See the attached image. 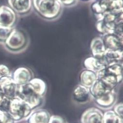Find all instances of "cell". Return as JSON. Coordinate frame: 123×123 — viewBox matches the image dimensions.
Segmentation results:
<instances>
[{"label": "cell", "mask_w": 123, "mask_h": 123, "mask_svg": "<svg viewBox=\"0 0 123 123\" xmlns=\"http://www.w3.org/2000/svg\"><path fill=\"white\" fill-rule=\"evenodd\" d=\"M72 96L75 101L81 104L87 102L91 96L89 88L81 84H79L75 87Z\"/></svg>", "instance_id": "obj_8"}, {"label": "cell", "mask_w": 123, "mask_h": 123, "mask_svg": "<svg viewBox=\"0 0 123 123\" xmlns=\"http://www.w3.org/2000/svg\"><path fill=\"white\" fill-rule=\"evenodd\" d=\"M113 111L118 117L123 119V103H119L114 106Z\"/></svg>", "instance_id": "obj_18"}, {"label": "cell", "mask_w": 123, "mask_h": 123, "mask_svg": "<svg viewBox=\"0 0 123 123\" xmlns=\"http://www.w3.org/2000/svg\"><path fill=\"white\" fill-rule=\"evenodd\" d=\"M35 7L38 13L48 19L57 17L61 11V5L57 0H34Z\"/></svg>", "instance_id": "obj_2"}, {"label": "cell", "mask_w": 123, "mask_h": 123, "mask_svg": "<svg viewBox=\"0 0 123 123\" xmlns=\"http://www.w3.org/2000/svg\"><path fill=\"white\" fill-rule=\"evenodd\" d=\"M26 43V38L23 33L18 30H13L6 40L7 47L12 50H18L22 48Z\"/></svg>", "instance_id": "obj_3"}, {"label": "cell", "mask_w": 123, "mask_h": 123, "mask_svg": "<svg viewBox=\"0 0 123 123\" xmlns=\"http://www.w3.org/2000/svg\"><path fill=\"white\" fill-rule=\"evenodd\" d=\"M114 89L102 80L98 79L89 90L91 96L95 99L109 93Z\"/></svg>", "instance_id": "obj_6"}, {"label": "cell", "mask_w": 123, "mask_h": 123, "mask_svg": "<svg viewBox=\"0 0 123 123\" xmlns=\"http://www.w3.org/2000/svg\"><path fill=\"white\" fill-rule=\"evenodd\" d=\"M106 50H122L118 36L114 34H105L102 38Z\"/></svg>", "instance_id": "obj_13"}, {"label": "cell", "mask_w": 123, "mask_h": 123, "mask_svg": "<svg viewBox=\"0 0 123 123\" xmlns=\"http://www.w3.org/2000/svg\"><path fill=\"white\" fill-rule=\"evenodd\" d=\"M97 74L98 79L113 88L123 80V68L121 63L110 65Z\"/></svg>", "instance_id": "obj_1"}, {"label": "cell", "mask_w": 123, "mask_h": 123, "mask_svg": "<svg viewBox=\"0 0 123 123\" xmlns=\"http://www.w3.org/2000/svg\"><path fill=\"white\" fill-rule=\"evenodd\" d=\"M31 77L30 71L26 68H18L15 73V78L19 82H25L28 81Z\"/></svg>", "instance_id": "obj_15"}, {"label": "cell", "mask_w": 123, "mask_h": 123, "mask_svg": "<svg viewBox=\"0 0 123 123\" xmlns=\"http://www.w3.org/2000/svg\"><path fill=\"white\" fill-rule=\"evenodd\" d=\"M121 64L122 65V67H123V57H122V61H121Z\"/></svg>", "instance_id": "obj_23"}, {"label": "cell", "mask_w": 123, "mask_h": 123, "mask_svg": "<svg viewBox=\"0 0 123 123\" xmlns=\"http://www.w3.org/2000/svg\"><path fill=\"white\" fill-rule=\"evenodd\" d=\"M120 120L113 111H108L104 113L103 123H119Z\"/></svg>", "instance_id": "obj_16"}, {"label": "cell", "mask_w": 123, "mask_h": 123, "mask_svg": "<svg viewBox=\"0 0 123 123\" xmlns=\"http://www.w3.org/2000/svg\"><path fill=\"white\" fill-rule=\"evenodd\" d=\"M119 38L120 43L122 48V50H123V32L117 35Z\"/></svg>", "instance_id": "obj_22"}, {"label": "cell", "mask_w": 123, "mask_h": 123, "mask_svg": "<svg viewBox=\"0 0 123 123\" xmlns=\"http://www.w3.org/2000/svg\"><path fill=\"white\" fill-rule=\"evenodd\" d=\"M60 4L66 6H70L74 4L76 0H57Z\"/></svg>", "instance_id": "obj_21"}, {"label": "cell", "mask_w": 123, "mask_h": 123, "mask_svg": "<svg viewBox=\"0 0 123 123\" xmlns=\"http://www.w3.org/2000/svg\"><path fill=\"white\" fill-rule=\"evenodd\" d=\"M90 47L93 57L97 59L104 57L106 49L102 38L98 37L94 38L91 41Z\"/></svg>", "instance_id": "obj_10"}, {"label": "cell", "mask_w": 123, "mask_h": 123, "mask_svg": "<svg viewBox=\"0 0 123 123\" xmlns=\"http://www.w3.org/2000/svg\"><path fill=\"white\" fill-rule=\"evenodd\" d=\"M108 66L104 56L101 59H97L94 57H89L84 61V66L87 69L92 70L96 73L104 69Z\"/></svg>", "instance_id": "obj_7"}, {"label": "cell", "mask_w": 123, "mask_h": 123, "mask_svg": "<svg viewBox=\"0 0 123 123\" xmlns=\"http://www.w3.org/2000/svg\"><path fill=\"white\" fill-rule=\"evenodd\" d=\"M104 113L98 108L92 107L87 109L82 113L81 123H103Z\"/></svg>", "instance_id": "obj_4"}, {"label": "cell", "mask_w": 123, "mask_h": 123, "mask_svg": "<svg viewBox=\"0 0 123 123\" xmlns=\"http://www.w3.org/2000/svg\"><path fill=\"white\" fill-rule=\"evenodd\" d=\"M100 1V0H97V1Z\"/></svg>", "instance_id": "obj_25"}, {"label": "cell", "mask_w": 123, "mask_h": 123, "mask_svg": "<svg viewBox=\"0 0 123 123\" xmlns=\"http://www.w3.org/2000/svg\"><path fill=\"white\" fill-rule=\"evenodd\" d=\"M49 123H67V122L63 117L58 115H55L50 118Z\"/></svg>", "instance_id": "obj_19"}, {"label": "cell", "mask_w": 123, "mask_h": 123, "mask_svg": "<svg viewBox=\"0 0 123 123\" xmlns=\"http://www.w3.org/2000/svg\"><path fill=\"white\" fill-rule=\"evenodd\" d=\"M116 100V95L114 89L109 93L95 98L96 104L103 109H109L113 106Z\"/></svg>", "instance_id": "obj_9"}, {"label": "cell", "mask_w": 123, "mask_h": 123, "mask_svg": "<svg viewBox=\"0 0 123 123\" xmlns=\"http://www.w3.org/2000/svg\"><path fill=\"white\" fill-rule=\"evenodd\" d=\"M98 80L96 72L89 69L83 70L80 75V84L90 88Z\"/></svg>", "instance_id": "obj_12"}, {"label": "cell", "mask_w": 123, "mask_h": 123, "mask_svg": "<svg viewBox=\"0 0 123 123\" xmlns=\"http://www.w3.org/2000/svg\"><path fill=\"white\" fill-rule=\"evenodd\" d=\"M123 57V50H106L104 58L108 66L112 64L119 63Z\"/></svg>", "instance_id": "obj_14"}, {"label": "cell", "mask_w": 123, "mask_h": 123, "mask_svg": "<svg viewBox=\"0 0 123 123\" xmlns=\"http://www.w3.org/2000/svg\"><path fill=\"white\" fill-rule=\"evenodd\" d=\"M12 9L18 13L28 12L31 7V0H8Z\"/></svg>", "instance_id": "obj_11"}, {"label": "cell", "mask_w": 123, "mask_h": 123, "mask_svg": "<svg viewBox=\"0 0 123 123\" xmlns=\"http://www.w3.org/2000/svg\"><path fill=\"white\" fill-rule=\"evenodd\" d=\"M9 74V70L8 68L4 65H0V77H6Z\"/></svg>", "instance_id": "obj_20"}, {"label": "cell", "mask_w": 123, "mask_h": 123, "mask_svg": "<svg viewBox=\"0 0 123 123\" xmlns=\"http://www.w3.org/2000/svg\"><path fill=\"white\" fill-rule=\"evenodd\" d=\"M11 27L0 25V40H6L12 32Z\"/></svg>", "instance_id": "obj_17"}, {"label": "cell", "mask_w": 123, "mask_h": 123, "mask_svg": "<svg viewBox=\"0 0 123 123\" xmlns=\"http://www.w3.org/2000/svg\"><path fill=\"white\" fill-rule=\"evenodd\" d=\"M16 19L15 13L12 8L5 6L0 7V25L11 27Z\"/></svg>", "instance_id": "obj_5"}, {"label": "cell", "mask_w": 123, "mask_h": 123, "mask_svg": "<svg viewBox=\"0 0 123 123\" xmlns=\"http://www.w3.org/2000/svg\"><path fill=\"white\" fill-rule=\"evenodd\" d=\"M82 1H89V0H82Z\"/></svg>", "instance_id": "obj_24"}]
</instances>
